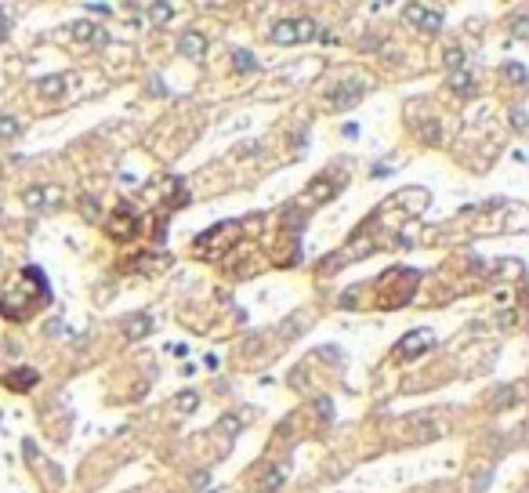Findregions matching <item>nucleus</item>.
<instances>
[{"mask_svg": "<svg viewBox=\"0 0 529 493\" xmlns=\"http://www.w3.org/2000/svg\"><path fill=\"white\" fill-rule=\"evenodd\" d=\"M37 91L44 94V98H58V94H66V76H44V80H37Z\"/></svg>", "mask_w": 529, "mask_h": 493, "instance_id": "12", "label": "nucleus"}, {"mask_svg": "<svg viewBox=\"0 0 529 493\" xmlns=\"http://www.w3.org/2000/svg\"><path fill=\"white\" fill-rule=\"evenodd\" d=\"M58 200H62V189H55V185H47V189H29V193H26V203L37 207V211L58 207Z\"/></svg>", "mask_w": 529, "mask_h": 493, "instance_id": "9", "label": "nucleus"}, {"mask_svg": "<svg viewBox=\"0 0 529 493\" xmlns=\"http://www.w3.org/2000/svg\"><path fill=\"white\" fill-rule=\"evenodd\" d=\"M149 330H153V315H149V312H131V315L123 320V338H127V341L149 338Z\"/></svg>", "mask_w": 529, "mask_h": 493, "instance_id": "8", "label": "nucleus"}, {"mask_svg": "<svg viewBox=\"0 0 529 493\" xmlns=\"http://www.w3.org/2000/svg\"><path fill=\"white\" fill-rule=\"evenodd\" d=\"M87 11H94V15H109L113 8H109V4H87Z\"/></svg>", "mask_w": 529, "mask_h": 493, "instance_id": "28", "label": "nucleus"}, {"mask_svg": "<svg viewBox=\"0 0 529 493\" xmlns=\"http://www.w3.org/2000/svg\"><path fill=\"white\" fill-rule=\"evenodd\" d=\"M196 406H200V392H192V388H189V392L178 395V410H182V413H192Z\"/></svg>", "mask_w": 529, "mask_h": 493, "instance_id": "18", "label": "nucleus"}, {"mask_svg": "<svg viewBox=\"0 0 529 493\" xmlns=\"http://www.w3.org/2000/svg\"><path fill=\"white\" fill-rule=\"evenodd\" d=\"M363 84L359 80H352V76H348V80H341L338 87H330L327 91V102H330V109H333V113H345V109H352V105H356L359 98H363Z\"/></svg>", "mask_w": 529, "mask_h": 493, "instance_id": "2", "label": "nucleus"}, {"mask_svg": "<svg viewBox=\"0 0 529 493\" xmlns=\"http://www.w3.org/2000/svg\"><path fill=\"white\" fill-rule=\"evenodd\" d=\"M8 29H11V19H8V11L0 8V44L8 40Z\"/></svg>", "mask_w": 529, "mask_h": 493, "instance_id": "27", "label": "nucleus"}, {"mask_svg": "<svg viewBox=\"0 0 529 493\" xmlns=\"http://www.w3.org/2000/svg\"><path fill=\"white\" fill-rule=\"evenodd\" d=\"M178 47H182V55H185V58L200 62V58L207 55V37H203V33H196V29H192V33H182Z\"/></svg>", "mask_w": 529, "mask_h": 493, "instance_id": "10", "label": "nucleus"}, {"mask_svg": "<svg viewBox=\"0 0 529 493\" xmlns=\"http://www.w3.org/2000/svg\"><path fill=\"white\" fill-rule=\"evenodd\" d=\"M268 37H272V44H304L315 37V19H309V15H301V19H279L268 29Z\"/></svg>", "mask_w": 529, "mask_h": 493, "instance_id": "1", "label": "nucleus"}, {"mask_svg": "<svg viewBox=\"0 0 529 493\" xmlns=\"http://www.w3.org/2000/svg\"><path fill=\"white\" fill-rule=\"evenodd\" d=\"M341 135H345V138H356V135H359V127H356V123H345V131H341Z\"/></svg>", "mask_w": 529, "mask_h": 493, "instance_id": "30", "label": "nucleus"}, {"mask_svg": "<svg viewBox=\"0 0 529 493\" xmlns=\"http://www.w3.org/2000/svg\"><path fill=\"white\" fill-rule=\"evenodd\" d=\"M424 141H428V146H439V141H442V127H439V120H428V123H424Z\"/></svg>", "mask_w": 529, "mask_h": 493, "instance_id": "20", "label": "nucleus"}, {"mask_svg": "<svg viewBox=\"0 0 529 493\" xmlns=\"http://www.w3.org/2000/svg\"><path fill=\"white\" fill-rule=\"evenodd\" d=\"M504 76L511 84H526V66H519V62H508L504 66Z\"/></svg>", "mask_w": 529, "mask_h": 493, "instance_id": "21", "label": "nucleus"}, {"mask_svg": "<svg viewBox=\"0 0 529 493\" xmlns=\"http://www.w3.org/2000/svg\"><path fill=\"white\" fill-rule=\"evenodd\" d=\"M19 135H22V123L8 113H0V138H19Z\"/></svg>", "mask_w": 529, "mask_h": 493, "instance_id": "14", "label": "nucleus"}, {"mask_svg": "<svg viewBox=\"0 0 529 493\" xmlns=\"http://www.w3.org/2000/svg\"><path fill=\"white\" fill-rule=\"evenodd\" d=\"M138 214L131 211V207H120V211L109 218V236H113V240H135L138 236Z\"/></svg>", "mask_w": 529, "mask_h": 493, "instance_id": "6", "label": "nucleus"}, {"mask_svg": "<svg viewBox=\"0 0 529 493\" xmlns=\"http://www.w3.org/2000/svg\"><path fill=\"white\" fill-rule=\"evenodd\" d=\"M192 486H196V490H203V486H207V472H200L196 479H192Z\"/></svg>", "mask_w": 529, "mask_h": 493, "instance_id": "31", "label": "nucleus"}, {"mask_svg": "<svg viewBox=\"0 0 529 493\" xmlns=\"http://www.w3.org/2000/svg\"><path fill=\"white\" fill-rule=\"evenodd\" d=\"M232 62H236V69H239V73H250V69H254V55L247 51V47H239V51L232 55Z\"/></svg>", "mask_w": 529, "mask_h": 493, "instance_id": "19", "label": "nucleus"}, {"mask_svg": "<svg viewBox=\"0 0 529 493\" xmlns=\"http://www.w3.org/2000/svg\"><path fill=\"white\" fill-rule=\"evenodd\" d=\"M496 323H504V327H511V323H515V312H504V315H496Z\"/></svg>", "mask_w": 529, "mask_h": 493, "instance_id": "29", "label": "nucleus"}, {"mask_svg": "<svg viewBox=\"0 0 529 493\" xmlns=\"http://www.w3.org/2000/svg\"><path fill=\"white\" fill-rule=\"evenodd\" d=\"M80 211H84V218H98V214H102V211H98V200H91V196L80 200Z\"/></svg>", "mask_w": 529, "mask_h": 493, "instance_id": "25", "label": "nucleus"}, {"mask_svg": "<svg viewBox=\"0 0 529 493\" xmlns=\"http://www.w3.org/2000/svg\"><path fill=\"white\" fill-rule=\"evenodd\" d=\"M8 385H11L15 392L33 388V385H37V370H33V367H19V370H11V374H8Z\"/></svg>", "mask_w": 529, "mask_h": 493, "instance_id": "11", "label": "nucleus"}, {"mask_svg": "<svg viewBox=\"0 0 529 493\" xmlns=\"http://www.w3.org/2000/svg\"><path fill=\"white\" fill-rule=\"evenodd\" d=\"M428 348H435V334L431 330H410L395 348V359H410V356H421Z\"/></svg>", "mask_w": 529, "mask_h": 493, "instance_id": "5", "label": "nucleus"}, {"mask_svg": "<svg viewBox=\"0 0 529 493\" xmlns=\"http://www.w3.org/2000/svg\"><path fill=\"white\" fill-rule=\"evenodd\" d=\"M403 15H406V22L410 26H417L421 33H439L442 29V11H435V8H424V4H406L403 8Z\"/></svg>", "mask_w": 529, "mask_h": 493, "instance_id": "4", "label": "nucleus"}, {"mask_svg": "<svg viewBox=\"0 0 529 493\" xmlns=\"http://www.w3.org/2000/svg\"><path fill=\"white\" fill-rule=\"evenodd\" d=\"M239 236V221H218V225L211 232H203L200 240H196V250L207 254V247H221V250H229L232 240Z\"/></svg>", "mask_w": 529, "mask_h": 493, "instance_id": "3", "label": "nucleus"}, {"mask_svg": "<svg viewBox=\"0 0 529 493\" xmlns=\"http://www.w3.org/2000/svg\"><path fill=\"white\" fill-rule=\"evenodd\" d=\"M261 486H265L268 493H272V490H279V486H283V468H272V472L265 475V483H261Z\"/></svg>", "mask_w": 529, "mask_h": 493, "instance_id": "24", "label": "nucleus"}, {"mask_svg": "<svg viewBox=\"0 0 529 493\" xmlns=\"http://www.w3.org/2000/svg\"><path fill=\"white\" fill-rule=\"evenodd\" d=\"M511 127H515V135L526 131V105H515V109H511Z\"/></svg>", "mask_w": 529, "mask_h": 493, "instance_id": "23", "label": "nucleus"}, {"mask_svg": "<svg viewBox=\"0 0 529 493\" xmlns=\"http://www.w3.org/2000/svg\"><path fill=\"white\" fill-rule=\"evenodd\" d=\"M315 406H319V413H323L327 421H333V403L327 399V395H319V399H315Z\"/></svg>", "mask_w": 529, "mask_h": 493, "instance_id": "26", "label": "nucleus"}, {"mask_svg": "<svg viewBox=\"0 0 529 493\" xmlns=\"http://www.w3.org/2000/svg\"><path fill=\"white\" fill-rule=\"evenodd\" d=\"M221 435H229V439L239 435V417L236 413H225V417H221Z\"/></svg>", "mask_w": 529, "mask_h": 493, "instance_id": "22", "label": "nucleus"}, {"mask_svg": "<svg viewBox=\"0 0 529 493\" xmlns=\"http://www.w3.org/2000/svg\"><path fill=\"white\" fill-rule=\"evenodd\" d=\"M146 15H149L153 22H159V26H164V22H171V19H174V8H171V4H149V8H146Z\"/></svg>", "mask_w": 529, "mask_h": 493, "instance_id": "15", "label": "nucleus"}, {"mask_svg": "<svg viewBox=\"0 0 529 493\" xmlns=\"http://www.w3.org/2000/svg\"><path fill=\"white\" fill-rule=\"evenodd\" d=\"M442 62H446V69H450V73H457V69L464 66V51H460V47H446Z\"/></svg>", "mask_w": 529, "mask_h": 493, "instance_id": "17", "label": "nucleus"}, {"mask_svg": "<svg viewBox=\"0 0 529 493\" xmlns=\"http://www.w3.org/2000/svg\"><path fill=\"white\" fill-rule=\"evenodd\" d=\"M511 37H515V40H526L529 37V19H526L522 11L511 15Z\"/></svg>", "mask_w": 529, "mask_h": 493, "instance_id": "16", "label": "nucleus"}, {"mask_svg": "<svg viewBox=\"0 0 529 493\" xmlns=\"http://www.w3.org/2000/svg\"><path fill=\"white\" fill-rule=\"evenodd\" d=\"M73 40L76 44H98V47H105L109 44V37H105V29H98L91 19H80V22H73Z\"/></svg>", "mask_w": 529, "mask_h": 493, "instance_id": "7", "label": "nucleus"}, {"mask_svg": "<svg viewBox=\"0 0 529 493\" xmlns=\"http://www.w3.org/2000/svg\"><path fill=\"white\" fill-rule=\"evenodd\" d=\"M450 87H453L457 94H464V98H468V94L475 91V76H471L468 69H457V73H450Z\"/></svg>", "mask_w": 529, "mask_h": 493, "instance_id": "13", "label": "nucleus"}]
</instances>
